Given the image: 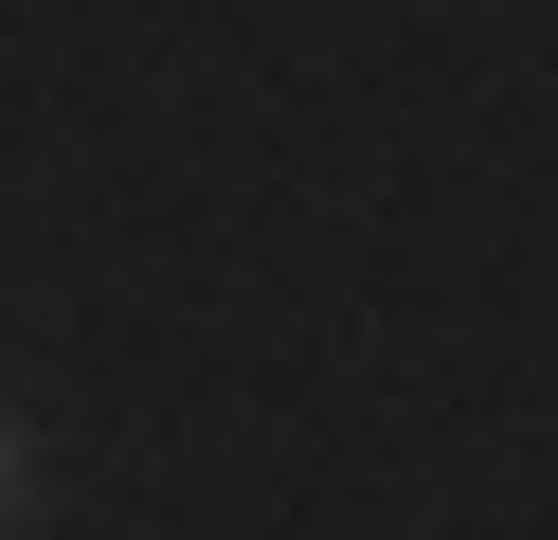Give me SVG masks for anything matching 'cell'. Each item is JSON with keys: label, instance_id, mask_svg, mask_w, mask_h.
Listing matches in <instances>:
<instances>
[{"label": "cell", "instance_id": "1", "mask_svg": "<svg viewBox=\"0 0 558 540\" xmlns=\"http://www.w3.org/2000/svg\"><path fill=\"white\" fill-rule=\"evenodd\" d=\"M19 504H37V451H19V415H0V540H19Z\"/></svg>", "mask_w": 558, "mask_h": 540}]
</instances>
